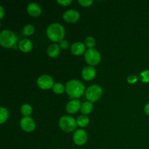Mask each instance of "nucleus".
<instances>
[{"label": "nucleus", "instance_id": "dca6fc26", "mask_svg": "<svg viewBox=\"0 0 149 149\" xmlns=\"http://www.w3.org/2000/svg\"><path fill=\"white\" fill-rule=\"evenodd\" d=\"M47 52L50 58H57L60 54V47L57 44H52L48 47Z\"/></svg>", "mask_w": 149, "mask_h": 149}, {"label": "nucleus", "instance_id": "f03ea898", "mask_svg": "<svg viewBox=\"0 0 149 149\" xmlns=\"http://www.w3.org/2000/svg\"><path fill=\"white\" fill-rule=\"evenodd\" d=\"M65 34V29L60 23H51L47 29V36L54 42H61L63 40Z\"/></svg>", "mask_w": 149, "mask_h": 149}, {"label": "nucleus", "instance_id": "1a4fd4ad", "mask_svg": "<svg viewBox=\"0 0 149 149\" xmlns=\"http://www.w3.org/2000/svg\"><path fill=\"white\" fill-rule=\"evenodd\" d=\"M20 126L23 131L26 132H33L36 127V122L31 117L22 118L20 122Z\"/></svg>", "mask_w": 149, "mask_h": 149}, {"label": "nucleus", "instance_id": "ddd939ff", "mask_svg": "<svg viewBox=\"0 0 149 149\" xmlns=\"http://www.w3.org/2000/svg\"><path fill=\"white\" fill-rule=\"evenodd\" d=\"M71 51L73 55L79 56V55H81L82 54L85 53L87 50H86V46L84 44L81 43L80 42H77L71 45Z\"/></svg>", "mask_w": 149, "mask_h": 149}, {"label": "nucleus", "instance_id": "a211bd4d", "mask_svg": "<svg viewBox=\"0 0 149 149\" xmlns=\"http://www.w3.org/2000/svg\"><path fill=\"white\" fill-rule=\"evenodd\" d=\"M20 112H21L22 115L24 116V117H30L31 115L32 112H33V109L31 106L29 104H23L20 108Z\"/></svg>", "mask_w": 149, "mask_h": 149}, {"label": "nucleus", "instance_id": "f257e3e1", "mask_svg": "<svg viewBox=\"0 0 149 149\" xmlns=\"http://www.w3.org/2000/svg\"><path fill=\"white\" fill-rule=\"evenodd\" d=\"M84 84L78 79H71L65 84V91L70 98L76 99L81 97L85 92Z\"/></svg>", "mask_w": 149, "mask_h": 149}, {"label": "nucleus", "instance_id": "a878e982", "mask_svg": "<svg viewBox=\"0 0 149 149\" xmlns=\"http://www.w3.org/2000/svg\"><path fill=\"white\" fill-rule=\"evenodd\" d=\"M127 82L129 84H135V83H136L138 81V77L135 75H130L127 77Z\"/></svg>", "mask_w": 149, "mask_h": 149}, {"label": "nucleus", "instance_id": "aec40b11", "mask_svg": "<svg viewBox=\"0 0 149 149\" xmlns=\"http://www.w3.org/2000/svg\"><path fill=\"white\" fill-rule=\"evenodd\" d=\"M9 117V112L7 109L4 107H0V124L2 125Z\"/></svg>", "mask_w": 149, "mask_h": 149}, {"label": "nucleus", "instance_id": "cd10ccee", "mask_svg": "<svg viewBox=\"0 0 149 149\" xmlns=\"http://www.w3.org/2000/svg\"><path fill=\"white\" fill-rule=\"evenodd\" d=\"M57 2L59 4H61V6L66 7V6L69 5L71 4V0H58V1H57Z\"/></svg>", "mask_w": 149, "mask_h": 149}, {"label": "nucleus", "instance_id": "7ed1b4c3", "mask_svg": "<svg viewBox=\"0 0 149 149\" xmlns=\"http://www.w3.org/2000/svg\"><path fill=\"white\" fill-rule=\"evenodd\" d=\"M17 42V36L10 30H3L0 33V45L4 48H12Z\"/></svg>", "mask_w": 149, "mask_h": 149}, {"label": "nucleus", "instance_id": "0eeeda50", "mask_svg": "<svg viewBox=\"0 0 149 149\" xmlns=\"http://www.w3.org/2000/svg\"><path fill=\"white\" fill-rule=\"evenodd\" d=\"M54 80L52 77L47 74L40 76L37 79V85L40 89L48 90L52 88L54 86Z\"/></svg>", "mask_w": 149, "mask_h": 149}, {"label": "nucleus", "instance_id": "2eb2a0df", "mask_svg": "<svg viewBox=\"0 0 149 149\" xmlns=\"http://www.w3.org/2000/svg\"><path fill=\"white\" fill-rule=\"evenodd\" d=\"M18 47L21 52L27 53V52L31 51L32 48H33V43L29 39H23L21 41H20Z\"/></svg>", "mask_w": 149, "mask_h": 149}, {"label": "nucleus", "instance_id": "20e7f679", "mask_svg": "<svg viewBox=\"0 0 149 149\" xmlns=\"http://www.w3.org/2000/svg\"><path fill=\"white\" fill-rule=\"evenodd\" d=\"M59 126L64 132H71L77 129V122L72 116H63L59 119Z\"/></svg>", "mask_w": 149, "mask_h": 149}, {"label": "nucleus", "instance_id": "4be33fe9", "mask_svg": "<svg viewBox=\"0 0 149 149\" xmlns=\"http://www.w3.org/2000/svg\"><path fill=\"white\" fill-rule=\"evenodd\" d=\"M35 31V29L33 27V26L32 25L29 24L26 25L24 28H23V33L25 36H31L33 34Z\"/></svg>", "mask_w": 149, "mask_h": 149}, {"label": "nucleus", "instance_id": "4468645a", "mask_svg": "<svg viewBox=\"0 0 149 149\" xmlns=\"http://www.w3.org/2000/svg\"><path fill=\"white\" fill-rule=\"evenodd\" d=\"M27 13L31 17H36L41 15V13H42V9H41V7L37 3L31 2L28 4Z\"/></svg>", "mask_w": 149, "mask_h": 149}, {"label": "nucleus", "instance_id": "f8f14e48", "mask_svg": "<svg viewBox=\"0 0 149 149\" xmlns=\"http://www.w3.org/2000/svg\"><path fill=\"white\" fill-rule=\"evenodd\" d=\"M81 102L79 100L77 99H74V100H71L67 103L66 107V111L68 112L70 114H74V113H77L79 111H80L81 109Z\"/></svg>", "mask_w": 149, "mask_h": 149}, {"label": "nucleus", "instance_id": "c756f323", "mask_svg": "<svg viewBox=\"0 0 149 149\" xmlns=\"http://www.w3.org/2000/svg\"><path fill=\"white\" fill-rule=\"evenodd\" d=\"M0 13H1V15H0V17H1V19H2L3 17H4V9H3L2 6H0Z\"/></svg>", "mask_w": 149, "mask_h": 149}, {"label": "nucleus", "instance_id": "c85d7f7f", "mask_svg": "<svg viewBox=\"0 0 149 149\" xmlns=\"http://www.w3.org/2000/svg\"><path fill=\"white\" fill-rule=\"evenodd\" d=\"M144 112L146 113V114L149 116V102L146 104L145 107H144Z\"/></svg>", "mask_w": 149, "mask_h": 149}, {"label": "nucleus", "instance_id": "6ab92c4d", "mask_svg": "<svg viewBox=\"0 0 149 149\" xmlns=\"http://www.w3.org/2000/svg\"><path fill=\"white\" fill-rule=\"evenodd\" d=\"M77 122V125H79L80 127H85L90 123V119L86 115H81V116H78Z\"/></svg>", "mask_w": 149, "mask_h": 149}, {"label": "nucleus", "instance_id": "f3484780", "mask_svg": "<svg viewBox=\"0 0 149 149\" xmlns=\"http://www.w3.org/2000/svg\"><path fill=\"white\" fill-rule=\"evenodd\" d=\"M93 103H91V102L87 100V101L84 102V103L81 104L80 111H81V113H82L83 115H87L91 113L92 111H93Z\"/></svg>", "mask_w": 149, "mask_h": 149}, {"label": "nucleus", "instance_id": "423d86ee", "mask_svg": "<svg viewBox=\"0 0 149 149\" xmlns=\"http://www.w3.org/2000/svg\"><path fill=\"white\" fill-rule=\"evenodd\" d=\"M84 59L87 64L91 66H95L100 63L101 61V56L100 52L97 49L93 48V49H88L84 53Z\"/></svg>", "mask_w": 149, "mask_h": 149}, {"label": "nucleus", "instance_id": "39448f33", "mask_svg": "<svg viewBox=\"0 0 149 149\" xmlns=\"http://www.w3.org/2000/svg\"><path fill=\"white\" fill-rule=\"evenodd\" d=\"M84 94L88 101L94 103V102L97 101L101 97L102 94H103V89L100 86L93 84V85L90 86L86 90Z\"/></svg>", "mask_w": 149, "mask_h": 149}, {"label": "nucleus", "instance_id": "393cba45", "mask_svg": "<svg viewBox=\"0 0 149 149\" xmlns=\"http://www.w3.org/2000/svg\"><path fill=\"white\" fill-rule=\"evenodd\" d=\"M80 5H81L84 7H87L91 6V4L93 3V0H79V1Z\"/></svg>", "mask_w": 149, "mask_h": 149}, {"label": "nucleus", "instance_id": "9b49d317", "mask_svg": "<svg viewBox=\"0 0 149 149\" xmlns=\"http://www.w3.org/2000/svg\"><path fill=\"white\" fill-rule=\"evenodd\" d=\"M96 69L94 66L88 65V66L84 67L81 71V77L86 81H91L94 79L96 77Z\"/></svg>", "mask_w": 149, "mask_h": 149}, {"label": "nucleus", "instance_id": "9d476101", "mask_svg": "<svg viewBox=\"0 0 149 149\" xmlns=\"http://www.w3.org/2000/svg\"><path fill=\"white\" fill-rule=\"evenodd\" d=\"M80 15L79 12L76 10H68L63 15V18L65 21L69 23H74L79 20Z\"/></svg>", "mask_w": 149, "mask_h": 149}, {"label": "nucleus", "instance_id": "b1692460", "mask_svg": "<svg viewBox=\"0 0 149 149\" xmlns=\"http://www.w3.org/2000/svg\"><path fill=\"white\" fill-rule=\"evenodd\" d=\"M140 78H141L142 82L149 83V70H146V71H142L140 74Z\"/></svg>", "mask_w": 149, "mask_h": 149}, {"label": "nucleus", "instance_id": "5701e85b", "mask_svg": "<svg viewBox=\"0 0 149 149\" xmlns=\"http://www.w3.org/2000/svg\"><path fill=\"white\" fill-rule=\"evenodd\" d=\"M95 39L93 36H87L85 39V46L88 47L89 49H93L95 46Z\"/></svg>", "mask_w": 149, "mask_h": 149}, {"label": "nucleus", "instance_id": "6e6552de", "mask_svg": "<svg viewBox=\"0 0 149 149\" xmlns=\"http://www.w3.org/2000/svg\"><path fill=\"white\" fill-rule=\"evenodd\" d=\"M73 141L77 146H81L84 145L87 141V134L86 131L82 129L77 130L73 135Z\"/></svg>", "mask_w": 149, "mask_h": 149}, {"label": "nucleus", "instance_id": "412c9836", "mask_svg": "<svg viewBox=\"0 0 149 149\" xmlns=\"http://www.w3.org/2000/svg\"><path fill=\"white\" fill-rule=\"evenodd\" d=\"M52 90L55 94L61 95L64 93V91H65V86H64L62 83H56L54 84Z\"/></svg>", "mask_w": 149, "mask_h": 149}, {"label": "nucleus", "instance_id": "bb28decb", "mask_svg": "<svg viewBox=\"0 0 149 149\" xmlns=\"http://www.w3.org/2000/svg\"><path fill=\"white\" fill-rule=\"evenodd\" d=\"M68 47H69V43H68V42L67 40L63 39V40H62L60 42V47H61V49H68Z\"/></svg>", "mask_w": 149, "mask_h": 149}]
</instances>
